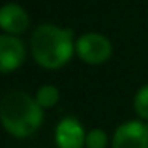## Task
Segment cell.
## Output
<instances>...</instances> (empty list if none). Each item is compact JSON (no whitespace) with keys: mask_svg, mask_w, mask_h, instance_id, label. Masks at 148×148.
<instances>
[{"mask_svg":"<svg viewBox=\"0 0 148 148\" xmlns=\"http://www.w3.org/2000/svg\"><path fill=\"white\" fill-rule=\"evenodd\" d=\"M43 123V108L26 91L11 89L0 99V124L10 135L26 138L34 135Z\"/></svg>","mask_w":148,"mask_h":148,"instance_id":"1","label":"cell"},{"mask_svg":"<svg viewBox=\"0 0 148 148\" xmlns=\"http://www.w3.org/2000/svg\"><path fill=\"white\" fill-rule=\"evenodd\" d=\"M134 110L142 119L148 121V84H143L134 96Z\"/></svg>","mask_w":148,"mask_h":148,"instance_id":"9","label":"cell"},{"mask_svg":"<svg viewBox=\"0 0 148 148\" xmlns=\"http://www.w3.org/2000/svg\"><path fill=\"white\" fill-rule=\"evenodd\" d=\"M113 148H148V127L142 121H126L116 127Z\"/></svg>","mask_w":148,"mask_h":148,"instance_id":"5","label":"cell"},{"mask_svg":"<svg viewBox=\"0 0 148 148\" xmlns=\"http://www.w3.org/2000/svg\"><path fill=\"white\" fill-rule=\"evenodd\" d=\"M26 61V46L18 35L0 34V73H11Z\"/></svg>","mask_w":148,"mask_h":148,"instance_id":"4","label":"cell"},{"mask_svg":"<svg viewBox=\"0 0 148 148\" xmlns=\"http://www.w3.org/2000/svg\"><path fill=\"white\" fill-rule=\"evenodd\" d=\"M75 53L84 64L100 65L112 58L113 46L105 35L88 32L75 40Z\"/></svg>","mask_w":148,"mask_h":148,"instance_id":"3","label":"cell"},{"mask_svg":"<svg viewBox=\"0 0 148 148\" xmlns=\"http://www.w3.org/2000/svg\"><path fill=\"white\" fill-rule=\"evenodd\" d=\"M59 97H61L59 96V89L54 84H43L35 92V100L38 102V105L43 110L56 107L59 102Z\"/></svg>","mask_w":148,"mask_h":148,"instance_id":"8","label":"cell"},{"mask_svg":"<svg viewBox=\"0 0 148 148\" xmlns=\"http://www.w3.org/2000/svg\"><path fill=\"white\" fill-rule=\"evenodd\" d=\"M54 142L58 148H84L86 145L84 126L75 116H65L56 126Z\"/></svg>","mask_w":148,"mask_h":148,"instance_id":"6","label":"cell"},{"mask_svg":"<svg viewBox=\"0 0 148 148\" xmlns=\"http://www.w3.org/2000/svg\"><path fill=\"white\" fill-rule=\"evenodd\" d=\"M108 143V135L103 129L96 127L86 132V145L84 148H107Z\"/></svg>","mask_w":148,"mask_h":148,"instance_id":"10","label":"cell"},{"mask_svg":"<svg viewBox=\"0 0 148 148\" xmlns=\"http://www.w3.org/2000/svg\"><path fill=\"white\" fill-rule=\"evenodd\" d=\"M29 14L21 5L10 2L0 7V29L3 34L21 35L29 29Z\"/></svg>","mask_w":148,"mask_h":148,"instance_id":"7","label":"cell"},{"mask_svg":"<svg viewBox=\"0 0 148 148\" xmlns=\"http://www.w3.org/2000/svg\"><path fill=\"white\" fill-rule=\"evenodd\" d=\"M30 53L40 67L46 70H58L75 54L73 32L67 27L42 24L32 32Z\"/></svg>","mask_w":148,"mask_h":148,"instance_id":"2","label":"cell"}]
</instances>
